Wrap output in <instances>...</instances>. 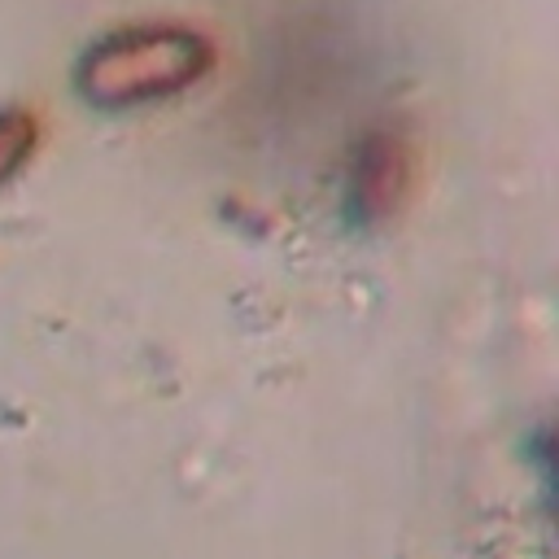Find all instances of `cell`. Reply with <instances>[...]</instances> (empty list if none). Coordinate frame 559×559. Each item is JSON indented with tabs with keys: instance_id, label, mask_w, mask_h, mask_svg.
<instances>
[{
	"instance_id": "cell-1",
	"label": "cell",
	"mask_w": 559,
	"mask_h": 559,
	"mask_svg": "<svg viewBox=\"0 0 559 559\" xmlns=\"http://www.w3.org/2000/svg\"><path fill=\"white\" fill-rule=\"evenodd\" d=\"M214 57V39L183 22H127L79 52L74 92L96 109H144L197 87Z\"/></svg>"
},
{
	"instance_id": "cell-2",
	"label": "cell",
	"mask_w": 559,
	"mask_h": 559,
	"mask_svg": "<svg viewBox=\"0 0 559 559\" xmlns=\"http://www.w3.org/2000/svg\"><path fill=\"white\" fill-rule=\"evenodd\" d=\"M415 153L397 122L367 127L341 170V218L354 231H376L389 218H397L406 188H411Z\"/></svg>"
},
{
	"instance_id": "cell-3",
	"label": "cell",
	"mask_w": 559,
	"mask_h": 559,
	"mask_svg": "<svg viewBox=\"0 0 559 559\" xmlns=\"http://www.w3.org/2000/svg\"><path fill=\"white\" fill-rule=\"evenodd\" d=\"M35 144H39V118L22 105H4L0 109V188L22 175Z\"/></svg>"
},
{
	"instance_id": "cell-4",
	"label": "cell",
	"mask_w": 559,
	"mask_h": 559,
	"mask_svg": "<svg viewBox=\"0 0 559 559\" xmlns=\"http://www.w3.org/2000/svg\"><path fill=\"white\" fill-rule=\"evenodd\" d=\"M528 459H533V467H537L546 511L559 520V419H546V424L533 432V441H528Z\"/></svg>"
}]
</instances>
